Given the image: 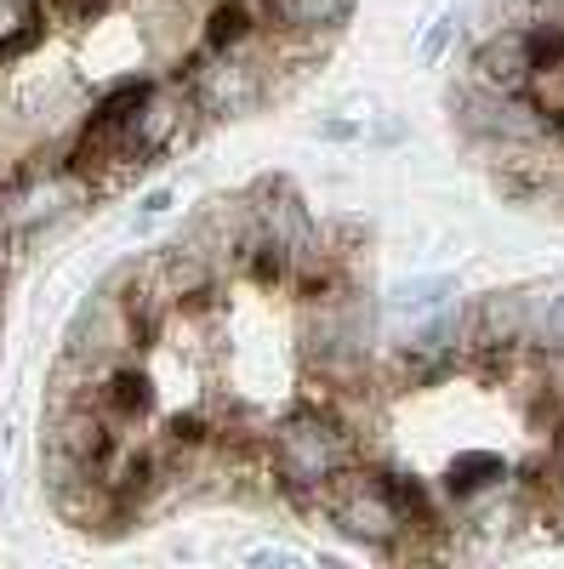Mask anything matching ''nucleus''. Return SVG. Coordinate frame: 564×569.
<instances>
[{
  "label": "nucleus",
  "mask_w": 564,
  "mask_h": 569,
  "mask_svg": "<svg viewBox=\"0 0 564 569\" xmlns=\"http://www.w3.org/2000/svg\"><path fill=\"white\" fill-rule=\"evenodd\" d=\"M319 507L348 541H365L376 552H399L410 536L399 507H394V490H388V467H348L343 461L332 472V485L319 490Z\"/></svg>",
  "instance_id": "2"
},
{
  "label": "nucleus",
  "mask_w": 564,
  "mask_h": 569,
  "mask_svg": "<svg viewBox=\"0 0 564 569\" xmlns=\"http://www.w3.org/2000/svg\"><path fill=\"white\" fill-rule=\"evenodd\" d=\"M507 485V467L496 461V456H462L456 467H451V490H456V501H467L474 507L479 496H496Z\"/></svg>",
  "instance_id": "9"
},
{
  "label": "nucleus",
  "mask_w": 564,
  "mask_h": 569,
  "mask_svg": "<svg viewBox=\"0 0 564 569\" xmlns=\"http://www.w3.org/2000/svg\"><path fill=\"white\" fill-rule=\"evenodd\" d=\"M149 91H155L149 80H120L109 98L98 103V114L86 120V131H80V142H75L69 166H75V171H91V166H103V160H120V142H126L137 109L149 103Z\"/></svg>",
  "instance_id": "3"
},
{
  "label": "nucleus",
  "mask_w": 564,
  "mask_h": 569,
  "mask_svg": "<svg viewBox=\"0 0 564 569\" xmlns=\"http://www.w3.org/2000/svg\"><path fill=\"white\" fill-rule=\"evenodd\" d=\"M542 120H547V142H558V149H564V103H542Z\"/></svg>",
  "instance_id": "15"
},
{
  "label": "nucleus",
  "mask_w": 564,
  "mask_h": 569,
  "mask_svg": "<svg viewBox=\"0 0 564 569\" xmlns=\"http://www.w3.org/2000/svg\"><path fill=\"white\" fill-rule=\"evenodd\" d=\"M525 46H531V74L536 80L564 69V23H547V18L525 23Z\"/></svg>",
  "instance_id": "12"
},
{
  "label": "nucleus",
  "mask_w": 564,
  "mask_h": 569,
  "mask_svg": "<svg viewBox=\"0 0 564 569\" xmlns=\"http://www.w3.org/2000/svg\"><path fill=\"white\" fill-rule=\"evenodd\" d=\"M531 330L525 342L547 348V353H564V291H531Z\"/></svg>",
  "instance_id": "11"
},
{
  "label": "nucleus",
  "mask_w": 564,
  "mask_h": 569,
  "mask_svg": "<svg viewBox=\"0 0 564 569\" xmlns=\"http://www.w3.org/2000/svg\"><path fill=\"white\" fill-rule=\"evenodd\" d=\"M547 80H553V91H558V98H564V69H558V74H547Z\"/></svg>",
  "instance_id": "16"
},
{
  "label": "nucleus",
  "mask_w": 564,
  "mask_h": 569,
  "mask_svg": "<svg viewBox=\"0 0 564 569\" xmlns=\"http://www.w3.org/2000/svg\"><path fill=\"white\" fill-rule=\"evenodd\" d=\"M268 456H274V472H279V485H286V496L297 507H319V490L332 485V472L348 461V433H343L332 405H303L274 427Z\"/></svg>",
  "instance_id": "1"
},
{
  "label": "nucleus",
  "mask_w": 564,
  "mask_h": 569,
  "mask_svg": "<svg viewBox=\"0 0 564 569\" xmlns=\"http://www.w3.org/2000/svg\"><path fill=\"white\" fill-rule=\"evenodd\" d=\"M257 98H263V80H257L251 63H217V69L200 74V103H206L211 114H240V109H251Z\"/></svg>",
  "instance_id": "7"
},
{
  "label": "nucleus",
  "mask_w": 564,
  "mask_h": 569,
  "mask_svg": "<svg viewBox=\"0 0 564 569\" xmlns=\"http://www.w3.org/2000/svg\"><path fill=\"white\" fill-rule=\"evenodd\" d=\"M40 40V0H0V58H18Z\"/></svg>",
  "instance_id": "10"
},
{
  "label": "nucleus",
  "mask_w": 564,
  "mask_h": 569,
  "mask_svg": "<svg viewBox=\"0 0 564 569\" xmlns=\"http://www.w3.org/2000/svg\"><path fill=\"white\" fill-rule=\"evenodd\" d=\"M177 126H182V103H177V98H155V91H149V103L137 109V120H131V131H126V142H120V160L149 166L166 142L177 137Z\"/></svg>",
  "instance_id": "6"
},
{
  "label": "nucleus",
  "mask_w": 564,
  "mask_h": 569,
  "mask_svg": "<svg viewBox=\"0 0 564 569\" xmlns=\"http://www.w3.org/2000/svg\"><path fill=\"white\" fill-rule=\"evenodd\" d=\"M542 472H547V490H564V416L553 421V433H547V456H542Z\"/></svg>",
  "instance_id": "13"
},
{
  "label": "nucleus",
  "mask_w": 564,
  "mask_h": 569,
  "mask_svg": "<svg viewBox=\"0 0 564 569\" xmlns=\"http://www.w3.org/2000/svg\"><path fill=\"white\" fill-rule=\"evenodd\" d=\"M103 12H109V0H58V18H69V23H91Z\"/></svg>",
  "instance_id": "14"
},
{
  "label": "nucleus",
  "mask_w": 564,
  "mask_h": 569,
  "mask_svg": "<svg viewBox=\"0 0 564 569\" xmlns=\"http://www.w3.org/2000/svg\"><path fill=\"white\" fill-rule=\"evenodd\" d=\"M98 416L103 421H144L155 416V376L144 365H109L98 382Z\"/></svg>",
  "instance_id": "5"
},
{
  "label": "nucleus",
  "mask_w": 564,
  "mask_h": 569,
  "mask_svg": "<svg viewBox=\"0 0 564 569\" xmlns=\"http://www.w3.org/2000/svg\"><path fill=\"white\" fill-rule=\"evenodd\" d=\"M251 34H257V12L246 7V0H217V7L206 12V46L211 52H240Z\"/></svg>",
  "instance_id": "8"
},
{
  "label": "nucleus",
  "mask_w": 564,
  "mask_h": 569,
  "mask_svg": "<svg viewBox=\"0 0 564 569\" xmlns=\"http://www.w3.org/2000/svg\"><path fill=\"white\" fill-rule=\"evenodd\" d=\"M474 80L491 91H525L536 86L531 74V46H525V23L520 29H496L479 52H474Z\"/></svg>",
  "instance_id": "4"
}]
</instances>
